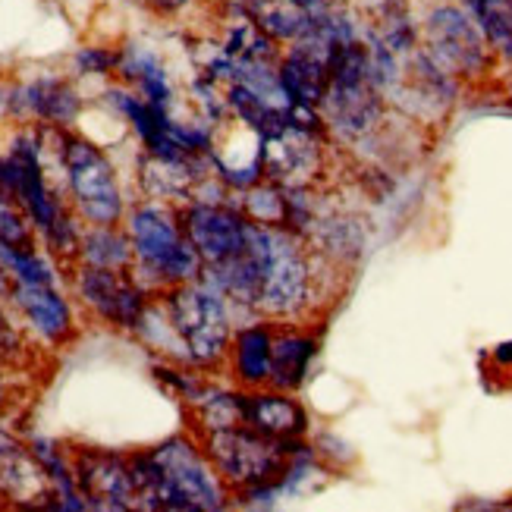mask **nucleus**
I'll list each match as a JSON object with an SVG mask.
<instances>
[{
    "instance_id": "obj_15",
    "label": "nucleus",
    "mask_w": 512,
    "mask_h": 512,
    "mask_svg": "<svg viewBox=\"0 0 512 512\" xmlns=\"http://www.w3.org/2000/svg\"><path fill=\"white\" fill-rule=\"evenodd\" d=\"M13 110L16 120H38V126L70 129L82 114V98L70 79L38 76L26 85H16Z\"/></svg>"
},
{
    "instance_id": "obj_8",
    "label": "nucleus",
    "mask_w": 512,
    "mask_h": 512,
    "mask_svg": "<svg viewBox=\"0 0 512 512\" xmlns=\"http://www.w3.org/2000/svg\"><path fill=\"white\" fill-rule=\"evenodd\" d=\"M261 302L258 311L264 318L289 321L299 318L311 305V255L305 239L286 227L261 224Z\"/></svg>"
},
{
    "instance_id": "obj_24",
    "label": "nucleus",
    "mask_w": 512,
    "mask_h": 512,
    "mask_svg": "<svg viewBox=\"0 0 512 512\" xmlns=\"http://www.w3.org/2000/svg\"><path fill=\"white\" fill-rule=\"evenodd\" d=\"M242 202L239 208L246 211L255 224L264 227H283V217H286V189L271 183V180H261L255 186H249L246 192H239Z\"/></svg>"
},
{
    "instance_id": "obj_25",
    "label": "nucleus",
    "mask_w": 512,
    "mask_h": 512,
    "mask_svg": "<svg viewBox=\"0 0 512 512\" xmlns=\"http://www.w3.org/2000/svg\"><path fill=\"white\" fill-rule=\"evenodd\" d=\"M117 60H120V51H110V48H101V44H85V48L76 51L73 57V66L79 76H114L117 73Z\"/></svg>"
},
{
    "instance_id": "obj_16",
    "label": "nucleus",
    "mask_w": 512,
    "mask_h": 512,
    "mask_svg": "<svg viewBox=\"0 0 512 512\" xmlns=\"http://www.w3.org/2000/svg\"><path fill=\"white\" fill-rule=\"evenodd\" d=\"M0 497L22 506H51L54 487L44 475L32 447L0 428Z\"/></svg>"
},
{
    "instance_id": "obj_19",
    "label": "nucleus",
    "mask_w": 512,
    "mask_h": 512,
    "mask_svg": "<svg viewBox=\"0 0 512 512\" xmlns=\"http://www.w3.org/2000/svg\"><path fill=\"white\" fill-rule=\"evenodd\" d=\"M318 359V340L299 327H280L274 333V355H271V381L267 387L296 393L305 381L308 371Z\"/></svg>"
},
{
    "instance_id": "obj_29",
    "label": "nucleus",
    "mask_w": 512,
    "mask_h": 512,
    "mask_svg": "<svg viewBox=\"0 0 512 512\" xmlns=\"http://www.w3.org/2000/svg\"><path fill=\"white\" fill-rule=\"evenodd\" d=\"M13 98H16V85H0V120L16 117V110H13Z\"/></svg>"
},
{
    "instance_id": "obj_30",
    "label": "nucleus",
    "mask_w": 512,
    "mask_h": 512,
    "mask_svg": "<svg viewBox=\"0 0 512 512\" xmlns=\"http://www.w3.org/2000/svg\"><path fill=\"white\" fill-rule=\"evenodd\" d=\"M497 359H500V362H512V343L497 346Z\"/></svg>"
},
{
    "instance_id": "obj_7",
    "label": "nucleus",
    "mask_w": 512,
    "mask_h": 512,
    "mask_svg": "<svg viewBox=\"0 0 512 512\" xmlns=\"http://www.w3.org/2000/svg\"><path fill=\"white\" fill-rule=\"evenodd\" d=\"M57 136V158L63 167V180L70 189L73 208L92 227H114L126 217L123 192L117 170L107 154L82 136H73L60 126H54Z\"/></svg>"
},
{
    "instance_id": "obj_14",
    "label": "nucleus",
    "mask_w": 512,
    "mask_h": 512,
    "mask_svg": "<svg viewBox=\"0 0 512 512\" xmlns=\"http://www.w3.org/2000/svg\"><path fill=\"white\" fill-rule=\"evenodd\" d=\"M10 302L19 308V315L38 333L44 343L63 346L73 340L76 321L73 308L63 299L57 283H13Z\"/></svg>"
},
{
    "instance_id": "obj_9",
    "label": "nucleus",
    "mask_w": 512,
    "mask_h": 512,
    "mask_svg": "<svg viewBox=\"0 0 512 512\" xmlns=\"http://www.w3.org/2000/svg\"><path fill=\"white\" fill-rule=\"evenodd\" d=\"M421 38H425V51L431 54V60L443 66L453 79L481 76L494 54L469 10L456 4L434 7L425 19Z\"/></svg>"
},
{
    "instance_id": "obj_5",
    "label": "nucleus",
    "mask_w": 512,
    "mask_h": 512,
    "mask_svg": "<svg viewBox=\"0 0 512 512\" xmlns=\"http://www.w3.org/2000/svg\"><path fill=\"white\" fill-rule=\"evenodd\" d=\"M158 299L176 340L183 343L189 368H214L227 359L233 340V305L217 286L198 277L192 283L164 289Z\"/></svg>"
},
{
    "instance_id": "obj_27",
    "label": "nucleus",
    "mask_w": 512,
    "mask_h": 512,
    "mask_svg": "<svg viewBox=\"0 0 512 512\" xmlns=\"http://www.w3.org/2000/svg\"><path fill=\"white\" fill-rule=\"evenodd\" d=\"M19 355H22V340L16 327L10 324V318L4 315V308H0V365L16 362Z\"/></svg>"
},
{
    "instance_id": "obj_13",
    "label": "nucleus",
    "mask_w": 512,
    "mask_h": 512,
    "mask_svg": "<svg viewBox=\"0 0 512 512\" xmlns=\"http://www.w3.org/2000/svg\"><path fill=\"white\" fill-rule=\"evenodd\" d=\"M236 7L277 44H296L318 32L340 0H236Z\"/></svg>"
},
{
    "instance_id": "obj_18",
    "label": "nucleus",
    "mask_w": 512,
    "mask_h": 512,
    "mask_svg": "<svg viewBox=\"0 0 512 512\" xmlns=\"http://www.w3.org/2000/svg\"><path fill=\"white\" fill-rule=\"evenodd\" d=\"M274 333L277 327L267 321H252L233 330L230 340V374L239 387L258 390L271 381V355H274Z\"/></svg>"
},
{
    "instance_id": "obj_6",
    "label": "nucleus",
    "mask_w": 512,
    "mask_h": 512,
    "mask_svg": "<svg viewBox=\"0 0 512 512\" xmlns=\"http://www.w3.org/2000/svg\"><path fill=\"white\" fill-rule=\"evenodd\" d=\"M205 453L214 462L220 478L233 487L236 494L252 491V487H274L280 494V481L289 462L299 453L302 440H277L255 431L252 425H233L205 434Z\"/></svg>"
},
{
    "instance_id": "obj_17",
    "label": "nucleus",
    "mask_w": 512,
    "mask_h": 512,
    "mask_svg": "<svg viewBox=\"0 0 512 512\" xmlns=\"http://www.w3.org/2000/svg\"><path fill=\"white\" fill-rule=\"evenodd\" d=\"M242 425H252L277 440H302L308 434V415L293 393L258 387L242 390Z\"/></svg>"
},
{
    "instance_id": "obj_20",
    "label": "nucleus",
    "mask_w": 512,
    "mask_h": 512,
    "mask_svg": "<svg viewBox=\"0 0 512 512\" xmlns=\"http://www.w3.org/2000/svg\"><path fill=\"white\" fill-rule=\"evenodd\" d=\"M117 51H120L117 76L132 88V92H139L145 101L170 110L173 107V85H170L167 66L161 63V57L151 48H145V44H136V41L123 44V48H117Z\"/></svg>"
},
{
    "instance_id": "obj_12",
    "label": "nucleus",
    "mask_w": 512,
    "mask_h": 512,
    "mask_svg": "<svg viewBox=\"0 0 512 512\" xmlns=\"http://www.w3.org/2000/svg\"><path fill=\"white\" fill-rule=\"evenodd\" d=\"M73 472L88 509H136L129 456L82 447L73 453Z\"/></svg>"
},
{
    "instance_id": "obj_1",
    "label": "nucleus",
    "mask_w": 512,
    "mask_h": 512,
    "mask_svg": "<svg viewBox=\"0 0 512 512\" xmlns=\"http://www.w3.org/2000/svg\"><path fill=\"white\" fill-rule=\"evenodd\" d=\"M129 469L136 484V509L214 512L230 500L227 481L214 469L205 447L186 434L132 453Z\"/></svg>"
},
{
    "instance_id": "obj_3",
    "label": "nucleus",
    "mask_w": 512,
    "mask_h": 512,
    "mask_svg": "<svg viewBox=\"0 0 512 512\" xmlns=\"http://www.w3.org/2000/svg\"><path fill=\"white\" fill-rule=\"evenodd\" d=\"M126 233L132 242V274L151 293H164L202 277V255L186 236L180 211L170 205L145 202L126 211Z\"/></svg>"
},
{
    "instance_id": "obj_4",
    "label": "nucleus",
    "mask_w": 512,
    "mask_h": 512,
    "mask_svg": "<svg viewBox=\"0 0 512 512\" xmlns=\"http://www.w3.org/2000/svg\"><path fill=\"white\" fill-rule=\"evenodd\" d=\"M384 114L387 95L374 79L368 41L355 38L333 54L330 85L321 101V120L340 142L365 145L381 132Z\"/></svg>"
},
{
    "instance_id": "obj_10",
    "label": "nucleus",
    "mask_w": 512,
    "mask_h": 512,
    "mask_svg": "<svg viewBox=\"0 0 512 512\" xmlns=\"http://www.w3.org/2000/svg\"><path fill=\"white\" fill-rule=\"evenodd\" d=\"M180 220L205 267L242 255L255 239V220L224 198H192L180 208Z\"/></svg>"
},
{
    "instance_id": "obj_21",
    "label": "nucleus",
    "mask_w": 512,
    "mask_h": 512,
    "mask_svg": "<svg viewBox=\"0 0 512 512\" xmlns=\"http://www.w3.org/2000/svg\"><path fill=\"white\" fill-rule=\"evenodd\" d=\"M82 264H95V267H114V271H132V242L129 233L114 227H92L82 230L79 242V255Z\"/></svg>"
},
{
    "instance_id": "obj_22",
    "label": "nucleus",
    "mask_w": 512,
    "mask_h": 512,
    "mask_svg": "<svg viewBox=\"0 0 512 512\" xmlns=\"http://www.w3.org/2000/svg\"><path fill=\"white\" fill-rule=\"evenodd\" d=\"M462 7L478 22L491 51L512 63V0H462Z\"/></svg>"
},
{
    "instance_id": "obj_28",
    "label": "nucleus",
    "mask_w": 512,
    "mask_h": 512,
    "mask_svg": "<svg viewBox=\"0 0 512 512\" xmlns=\"http://www.w3.org/2000/svg\"><path fill=\"white\" fill-rule=\"evenodd\" d=\"M145 7H151L154 13H180L192 4H198V0H142Z\"/></svg>"
},
{
    "instance_id": "obj_26",
    "label": "nucleus",
    "mask_w": 512,
    "mask_h": 512,
    "mask_svg": "<svg viewBox=\"0 0 512 512\" xmlns=\"http://www.w3.org/2000/svg\"><path fill=\"white\" fill-rule=\"evenodd\" d=\"M154 377H158V381H164L180 399H186L189 406H192L195 399L205 393V387H208L198 374H192V371H186V368H173V365H154Z\"/></svg>"
},
{
    "instance_id": "obj_23",
    "label": "nucleus",
    "mask_w": 512,
    "mask_h": 512,
    "mask_svg": "<svg viewBox=\"0 0 512 512\" xmlns=\"http://www.w3.org/2000/svg\"><path fill=\"white\" fill-rule=\"evenodd\" d=\"M192 412L198 418L202 434L242 425V390L205 387V393L192 403Z\"/></svg>"
},
{
    "instance_id": "obj_11",
    "label": "nucleus",
    "mask_w": 512,
    "mask_h": 512,
    "mask_svg": "<svg viewBox=\"0 0 512 512\" xmlns=\"http://www.w3.org/2000/svg\"><path fill=\"white\" fill-rule=\"evenodd\" d=\"M73 286L82 305L92 308L104 324L120 330H136L154 299V293L139 283L136 274L114 271V267L82 264L76 271Z\"/></svg>"
},
{
    "instance_id": "obj_31",
    "label": "nucleus",
    "mask_w": 512,
    "mask_h": 512,
    "mask_svg": "<svg viewBox=\"0 0 512 512\" xmlns=\"http://www.w3.org/2000/svg\"><path fill=\"white\" fill-rule=\"evenodd\" d=\"M7 403V384H4V377H0V409H4Z\"/></svg>"
},
{
    "instance_id": "obj_2",
    "label": "nucleus",
    "mask_w": 512,
    "mask_h": 512,
    "mask_svg": "<svg viewBox=\"0 0 512 512\" xmlns=\"http://www.w3.org/2000/svg\"><path fill=\"white\" fill-rule=\"evenodd\" d=\"M44 126L22 129L13 136L10 151L0 154V195L13 198V202L29 214L32 227L48 242V249L63 258L79 255L82 230L76 217L66 211V205L57 198V192L44 180Z\"/></svg>"
}]
</instances>
